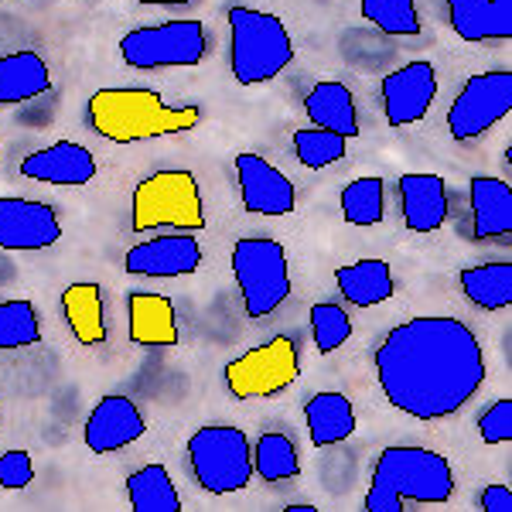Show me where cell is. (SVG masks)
Segmentation results:
<instances>
[{
  "mask_svg": "<svg viewBox=\"0 0 512 512\" xmlns=\"http://www.w3.org/2000/svg\"><path fill=\"white\" fill-rule=\"evenodd\" d=\"M485 376L482 342L465 321L420 315L396 325L376 349L386 403L414 420H444L475 400Z\"/></svg>",
  "mask_w": 512,
  "mask_h": 512,
  "instance_id": "1",
  "label": "cell"
},
{
  "mask_svg": "<svg viewBox=\"0 0 512 512\" xmlns=\"http://www.w3.org/2000/svg\"><path fill=\"white\" fill-rule=\"evenodd\" d=\"M86 120L96 137L110 144H137V140L175 137L198 127L202 110L198 106H171L154 89L113 86L96 89L86 103Z\"/></svg>",
  "mask_w": 512,
  "mask_h": 512,
  "instance_id": "2",
  "label": "cell"
},
{
  "mask_svg": "<svg viewBox=\"0 0 512 512\" xmlns=\"http://www.w3.org/2000/svg\"><path fill=\"white\" fill-rule=\"evenodd\" d=\"M454 495L451 461L431 448H383L366 492V512H403L410 502L441 506Z\"/></svg>",
  "mask_w": 512,
  "mask_h": 512,
  "instance_id": "3",
  "label": "cell"
},
{
  "mask_svg": "<svg viewBox=\"0 0 512 512\" xmlns=\"http://www.w3.org/2000/svg\"><path fill=\"white\" fill-rule=\"evenodd\" d=\"M229 72L239 86L274 82L294 62V41L277 14L229 7Z\"/></svg>",
  "mask_w": 512,
  "mask_h": 512,
  "instance_id": "4",
  "label": "cell"
},
{
  "mask_svg": "<svg viewBox=\"0 0 512 512\" xmlns=\"http://www.w3.org/2000/svg\"><path fill=\"white\" fill-rule=\"evenodd\" d=\"M130 226L134 233L175 229V233H198L205 229L202 188L192 171H154L140 178L130 198Z\"/></svg>",
  "mask_w": 512,
  "mask_h": 512,
  "instance_id": "5",
  "label": "cell"
},
{
  "mask_svg": "<svg viewBox=\"0 0 512 512\" xmlns=\"http://www.w3.org/2000/svg\"><path fill=\"white\" fill-rule=\"evenodd\" d=\"M229 267H233L236 287L243 294L246 318L253 321L274 315L294 291L284 243H277L270 236L239 239L233 246V256H229Z\"/></svg>",
  "mask_w": 512,
  "mask_h": 512,
  "instance_id": "6",
  "label": "cell"
},
{
  "mask_svg": "<svg viewBox=\"0 0 512 512\" xmlns=\"http://www.w3.org/2000/svg\"><path fill=\"white\" fill-rule=\"evenodd\" d=\"M188 461L198 489L233 495L253 482V444L233 424H205L188 437Z\"/></svg>",
  "mask_w": 512,
  "mask_h": 512,
  "instance_id": "7",
  "label": "cell"
},
{
  "mask_svg": "<svg viewBox=\"0 0 512 512\" xmlns=\"http://www.w3.org/2000/svg\"><path fill=\"white\" fill-rule=\"evenodd\" d=\"M120 55L130 69H192L209 55L205 24L195 18H178L164 24H144L120 38Z\"/></svg>",
  "mask_w": 512,
  "mask_h": 512,
  "instance_id": "8",
  "label": "cell"
},
{
  "mask_svg": "<svg viewBox=\"0 0 512 512\" xmlns=\"http://www.w3.org/2000/svg\"><path fill=\"white\" fill-rule=\"evenodd\" d=\"M222 376L236 400H270L301 376V349L291 335H274L270 342L229 359Z\"/></svg>",
  "mask_w": 512,
  "mask_h": 512,
  "instance_id": "9",
  "label": "cell"
},
{
  "mask_svg": "<svg viewBox=\"0 0 512 512\" xmlns=\"http://www.w3.org/2000/svg\"><path fill=\"white\" fill-rule=\"evenodd\" d=\"M512 110V72H478L465 82L448 110V134L454 140H478Z\"/></svg>",
  "mask_w": 512,
  "mask_h": 512,
  "instance_id": "10",
  "label": "cell"
},
{
  "mask_svg": "<svg viewBox=\"0 0 512 512\" xmlns=\"http://www.w3.org/2000/svg\"><path fill=\"white\" fill-rule=\"evenodd\" d=\"M236 181H239V198H243L246 212H253V216L280 219V216H291L297 209L294 181L277 164L260 158V154L253 151L236 154Z\"/></svg>",
  "mask_w": 512,
  "mask_h": 512,
  "instance_id": "11",
  "label": "cell"
},
{
  "mask_svg": "<svg viewBox=\"0 0 512 512\" xmlns=\"http://www.w3.org/2000/svg\"><path fill=\"white\" fill-rule=\"evenodd\" d=\"M383 117L390 127H410L431 113L437 99V69L431 62H410L390 72L379 89Z\"/></svg>",
  "mask_w": 512,
  "mask_h": 512,
  "instance_id": "12",
  "label": "cell"
},
{
  "mask_svg": "<svg viewBox=\"0 0 512 512\" xmlns=\"http://www.w3.org/2000/svg\"><path fill=\"white\" fill-rule=\"evenodd\" d=\"M62 239L59 212L35 198H0V250H48Z\"/></svg>",
  "mask_w": 512,
  "mask_h": 512,
  "instance_id": "13",
  "label": "cell"
},
{
  "mask_svg": "<svg viewBox=\"0 0 512 512\" xmlns=\"http://www.w3.org/2000/svg\"><path fill=\"white\" fill-rule=\"evenodd\" d=\"M202 267V246L192 233H164L130 246L123 270L134 277H188Z\"/></svg>",
  "mask_w": 512,
  "mask_h": 512,
  "instance_id": "14",
  "label": "cell"
},
{
  "mask_svg": "<svg viewBox=\"0 0 512 512\" xmlns=\"http://www.w3.org/2000/svg\"><path fill=\"white\" fill-rule=\"evenodd\" d=\"M147 434V420L140 414V407L130 396L110 393L93 407L86 427H82V441L93 454H113L130 448L134 441Z\"/></svg>",
  "mask_w": 512,
  "mask_h": 512,
  "instance_id": "15",
  "label": "cell"
},
{
  "mask_svg": "<svg viewBox=\"0 0 512 512\" xmlns=\"http://www.w3.org/2000/svg\"><path fill=\"white\" fill-rule=\"evenodd\" d=\"M21 175L41 185L59 188H82L96 178V158L89 147L76 140H55L48 147H38L21 161Z\"/></svg>",
  "mask_w": 512,
  "mask_h": 512,
  "instance_id": "16",
  "label": "cell"
},
{
  "mask_svg": "<svg viewBox=\"0 0 512 512\" xmlns=\"http://www.w3.org/2000/svg\"><path fill=\"white\" fill-rule=\"evenodd\" d=\"M396 192H400V212L403 226L417 236L437 233V229L448 222V181L441 175H400L396 181Z\"/></svg>",
  "mask_w": 512,
  "mask_h": 512,
  "instance_id": "17",
  "label": "cell"
},
{
  "mask_svg": "<svg viewBox=\"0 0 512 512\" xmlns=\"http://www.w3.org/2000/svg\"><path fill=\"white\" fill-rule=\"evenodd\" d=\"M130 315V342L144 349H175L181 342L178 335V311L171 297L154 291H134L127 297Z\"/></svg>",
  "mask_w": 512,
  "mask_h": 512,
  "instance_id": "18",
  "label": "cell"
},
{
  "mask_svg": "<svg viewBox=\"0 0 512 512\" xmlns=\"http://www.w3.org/2000/svg\"><path fill=\"white\" fill-rule=\"evenodd\" d=\"M454 35L465 41H509L512 0H444Z\"/></svg>",
  "mask_w": 512,
  "mask_h": 512,
  "instance_id": "19",
  "label": "cell"
},
{
  "mask_svg": "<svg viewBox=\"0 0 512 512\" xmlns=\"http://www.w3.org/2000/svg\"><path fill=\"white\" fill-rule=\"evenodd\" d=\"M468 202H472V236L502 239L512 233V188L509 181L492 175H475L468 181Z\"/></svg>",
  "mask_w": 512,
  "mask_h": 512,
  "instance_id": "20",
  "label": "cell"
},
{
  "mask_svg": "<svg viewBox=\"0 0 512 512\" xmlns=\"http://www.w3.org/2000/svg\"><path fill=\"white\" fill-rule=\"evenodd\" d=\"M304 113H308L311 127L332 130L345 140L359 137V110H355V96L345 82H315L304 96Z\"/></svg>",
  "mask_w": 512,
  "mask_h": 512,
  "instance_id": "21",
  "label": "cell"
},
{
  "mask_svg": "<svg viewBox=\"0 0 512 512\" xmlns=\"http://www.w3.org/2000/svg\"><path fill=\"white\" fill-rule=\"evenodd\" d=\"M52 89V69L38 52L0 55V106H18Z\"/></svg>",
  "mask_w": 512,
  "mask_h": 512,
  "instance_id": "22",
  "label": "cell"
},
{
  "mask_svg": "<svg viewBox=\"0 0 512 512\" xmlns=\"http://www.w3.org/2000/svg\"><path fill=\"white\" fill-rule=\"evenodd\" d=\"M335 287L355 308H376L396 294V280L386 260H355L335 270Z\"/></svg>",
  "mask_w": 512,
  "mask_h": 512,
  "instance_id": "23",
  "label": "cell"
},
{
  "mask_svg": "<svg viewBox=\"0 0 512 512\" xmlns=\"http://www.w3.org/2000/svg\"><path fill=\"white\" fill-rule=\"evenodd\" d=\"M62 315L79 345L106 342V301H103V287L93 284V280H79V284L65 287Z\"/></svg>",
  "mask_w": 512,
  "mask_h": 512,
  "instance_id": "24",
  "label": "cell"
},
{
  "mask_svg": "<svg viewBox=\"0 0 512 512\" xmlns=\"http://www.w3.org/2000/svg\"><path fill=\"white\" fill-rule=\"evenodd\" d=\"M304 424L315 448H332L355 434V407L345 393H315L304 403Z\"/></svg>",
  "mask_w": 512,
  "mask_h": 512,
  "instance_id": "25",
  "label": "cell"
},
{
  "mask_svg": "<svg viewBox=\"0 0 512 512\" xmlns=\"http://www.w3.org/2000/svg\"><path fill=\"white\" fill-rule=\"evenodd\" d=\"M461 291L482 311H506L512 304V263H475L461 270Z\"/></svg>",
  "mask_w": 512,
  "mask_h": 512,
  "instance_id": "26",
  "label": "cell"
},
{
  "mask_svg": "<svg viewBox=\"0 0 512 512\" xmlns=\"http://www.w3.org/2000/svg\"><path fill=\"white\" fill-rule=\"evenodd\" d=\"M127 499L134 512H181L175 478L164 465H144L127 478Z\"/></svg>",
  "mask_w": 512,
  "mask_h": 512,
  "instance_id": "27",
  "label": "cell"
},
{
  "mask_svg": "<svg viewBox=\"0 0 512 512\" xmlns=\"http://www.w3.org/2000/svg\"><path fill=\"white\" fill-rule=\"evenodd\" d=\"M253 475H260L263 482L277 485V482H291L301 475V458L297 448L291 444V437L280 431H267L256 437L253 444Z\"/></svg>",
  "mask_w": 512,
  "mask_h": 512,
  "instance_id": "28",
  "label": "cell"
},
{
  "mask_svg": "<svg viewBox=\"0 0 512 512\" xmlns=\"http://www.w3.org/2000/svg\"><path fill=\"white\" fill-rule=\"evenodd\" d=\"M386 216V185L383 178L366 175L342 188V219L349 226H376Z\"/></svg>",
  "mask_w": 512,
  "mask_h": 512,
  "instance_id": "29",
  "label": "cell"
},
{
  "mask_svg": "<svg viewBox=\"0 0 512 512\" xmlns=\"http://www.w3.org/2000/svg\"><path fill=\"white\" fill-rule=\"evenodd\" d=\"M359 14L383 35L396 38H417L420 35V14L414 0H359Z\"/></svg>",
  "mask_w": 512,
  "mask_h": 512,
  "instance_id": "30",
  "label": "cell"
},
{
  "mask_svg": "<svg viewBox=\"0 0 512 512\" xmlns=\"http://www.w3.org/2000/svg\"><path fill=\"white\" fill-rule=\"evenodd\" d=\"M41 342V318L31 301H0V352Z\"/></svg>",
  "mask_w": 512,
  "mask_h": 512,
  "instance_id": "31",
  "label": "cell"
},
{
  "mask_svg": "<svg viewBox=\"0 0 512 512\" xmlns=\"http://www.w3.org/2000/svg\"><path fill=\"white\" fill-rule=\"evenodd\" d=\"M294 154L304 168L321 171V168H328V164H338L349 154V140L332 134V130L304 127V130H294Z\"/></svg>",
  "mask_w": 512,
  "mask_h": 512,
  "instance_id": "32",
  "label": "cell"
},
{
  "mask_svg": "<svg viewBox=\"0 0 512 512\" xmlns=\"http://www.w3.org/2000/svg\"><path fill=\"white\" fill-rule=\"evenodd\" d=\"M308 318H311V338H315V349L321 355L338 352L352 338V318L345 315L342 304L318 301V304H311Z\"/></svg>",
  "mask_w": 512,
  "mask_h": 512,
  "instance_id": "33",
  "label": "cell"
},
{
  "mask_svg": "<svg viewBox=\"0 0 512 512\" xmlns=\"http://www.w3.org/2000/svg\"><path fill=\"white\" fill-rule=\"evenodd\" d=\"M478 434L485 444H506L512 441V400H495L482 417H478Z\"/></svg>",
  "mask_w": 512,
  "mask_h": 512,
  "instance_id": "34",
  "label": "cell"
},
{
  "mask_svg": "<svg viewBox=\"0 0 512 512\" xmlns=\"http://www.w3.org/2000/svg\"><path fill=\"white\" fill-rule=\"evenodd\" d=\"M35 478V461L28 451H4L0 454V489H28Z\"/></svg>",
  "mask_w": 512,
  "mask_h": 512,
  "instance_id": "35",
  "label": "cell"
},
{
  "mask_svg": "<svg viewBox=\"0 0 512 512\" xmlns=\"http://www.w3.org/2000/svg\"><path fill=\"white\" fill-rule=\"evenodd\" d=\"M478 509L482 512H512V489L509 485H489V489H482Z\"/></svg>",
  "mask_w": 512,
  "mask_h": 512,
  "instance_id": "36",
  "label": "cell"
},
{
  "mask_svg": "<svg viewBox=\"0 0 512 512\" xmlns=\"http://www.w3.org/2000/svg\"><path fill=\"white\" fill-rule=\"evenodd\" d=\"M144 7H178V4H195V0H137Z\"/></svg>",
  "mask_w": 512,
  "mask_h": 512,
  "instance_id": "37",
  "label": "cell"
},
{
  "mask_svg": "<svg viewBox=\"0 0 512 512\" xmlns=\"http://www.w3.org/2000/svg\"><path fill=\"white\" fill-rule=\"evenodd\" d=\"M287 512H315V506H287Z\"/></svg>",
  "mask_w": 512,
  "mask_h": 512,
  "instance_id": "38",
  "label": "cell"
}]
</instances>
